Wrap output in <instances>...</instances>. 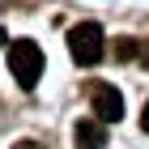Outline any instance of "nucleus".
I'll list each match as a JSON object with an SVG mask.
<instances>
[{
	"label": "nucleus",
	"instance_id": "39448f33",
	"mask_svg": "<svg viewBox=\"0 0 149 149\" xmlns=\"http://www.w3.org/2000/svg\"><path fill=\"white\" fill-rule=\"evenodd\" d=\"M115 60H119V64H128V60H136V43H132V38H115Z\"/></svg>",
	"mask_w": 149,
	"mask_h": 149
},
{
	"label": "nucleus",
	"instance_id": "f257e3e1",
	"mask_svg": "<svg viewBox=\"0 0 149 149\" xmlns=\"http://www.w3.org/2000/svg\"><path fill=\"white\" fill-rule=\"evenodd\" d=\"M47 60H43V47L30 43V38H17V43H9V72L17 77V85H26V90H34L38 77H43Z\"/></svg>",
	"mask_w": 149,
	"mask_h": 149
},
{
	"label": "nucleus",
	"instance_id": "20e7f679",
	"mask_svg": "<svg viewBox=\"0 0 149 149\" xmlns=\"http://www.w3.org/2000/svg\"><path fill=\"white\" fill-rule=\"evenodd\" d=\"M72 149H107V124L102 119H81L72 128Z\"/></svg>",
	"mask_w": 149,
	"mask_h": 149
},
{
	"label": "nucleus",
	"instance_id": "6e6552de",
	"mask_svg": "<svg viewBox=\"0 0 149 149\" xmlns=\"http://www.w3.org/2000/svg\"><path fill=\"white\" fill-rule=\"evenodd\" d=\"M141 128L149 132V102H145V111H141Z\"/></svg>",
	"mask_w": 149,
	"mask_h": 149
},
{
	"label": "nucleus",
	"instance_id": "f03ea898",
	"mask_svg": "<svg viewBox=\"0 0 149 149\" xmlns=\"http://www.w3.org/2000/svg\"><path fill=\"white\" fill-rule=\"evenodd\" d=\"M68 51H72V60H77L81 68L98 64V60L107 56V34H102V26H98V22L72 26V30H68Z\"/></svg>",
	"mask_w": 149,
	"mask_h": 149
},
{
	"label": "nucleus",
	"instance_id": "423d86ee",
	"mask_svg": "<svg viewBox=\"0 0 149 149\" xmlns=\"http://www.w3.org/2000/svg\"><path fill=\"white\" fill-rule=\"evenodd\" d=\"M136 60H141V64L149 68V43H141V47H136Z\"/></svg>",
	"mask_w": 149,
	"mask_h": 149
},
{
	"label": "nucleus",
	"instance_id": "7ed1b4c3",
	"mask_svg": "<svg viewBox=\"0 0 149 149\" xmlns=\"http://www.w3.org/2000/svg\"><path fill=\"white\" fill-rule=\"evenodd\" d=\"M90 102H94V115H98L102 124H115V119H124V98H119V90H115V85H98Z\"/></svg>",
	"mask_w": 149,
	"mask_h": 149
},
{
	"label": "nucleus",
	"instance_id": "1a4fd4ad",
	"mask_svg": "<svg viewBox=\"0 0 149 149\" xmlns=\"http://www.w3.org/2000/svg\"><path fill=\"white\" fill-rule=\"evenodd\" d=\"M0 47H9V34H4V26H0Z\"/></svg>",
	"mask_w": 149,
	"mask_h": 149
},
{
	"label": "nucleus",
	"instance_id": "0eeeda50",
	"mask_svg": "<svg viewBox=\"0 0 149 149\" xmlns=\"http://www.w3.org/2000/svg\"><path fill=\"white\" fill-rule=\"evenodd\" d=\"M13 149H43V145H38V141H17Z\"/></svg>",
	"mask_w": 149,
	"mask_h": 149
}]
</instances>
